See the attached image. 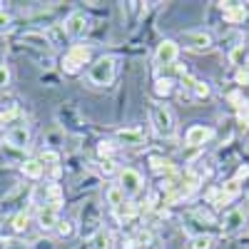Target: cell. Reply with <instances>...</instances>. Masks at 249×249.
<instances>
[{"label":"cell","instance_id":"obj_1","mask_svg":"<svg viewBox=\"0 0 249 249\" xmlns=\"http://www.w3.org/2000/svg\"><path fill=\"white\" fill-rule=\"evenodd\" d=\"M115 75H117V60H115L112 55L97 57L92 65H90V70H88V80H90V85H95V88H107V85H112Z\"/></svg>","mask_w":249,"mask_h":249},{"label":"cell","instance_id":"obj_2","mask_svg":"<svg viewBox=\"0 0 249 249\" xmlns=\"http://www.w3.org/2000/svg\"><path fill=\"white\" fill-rule=\"evenodd\" d=\"M150 122H152V130L160 135V137H175L177 132V124H175V115L167 105L162 102H152L150 105Z\"/></svg>","mask_w":249,"mask_h":249},{"label":"cell","instance_id":"obj_3","mask_svg":"<svg viewBox=\"0 0 249 249\" xmlns=\"http://www.w3.org/2000/svg\"><path fill=\"white\" fill-rule=\"evenodd\" d=\"M100 230H102V210L95 199H88L80 207V234L90 239Z\"/></svg>","mask_w":249,"mask_h":249},{"label":"cell","instance_id":"obj_4","mask_svg":"<svg viewBox=\"0 0 249 249\" xmlns=\"http://www.w3.org/2000/svg\"><path fill=\"white\" fill-rule=\"evenodd\" d=\"M33 195V190H30V184H15L13 190L0 199V214H10V212H15V210H20L25 202H28V197ZM23 212V210H20Z\"/></svg>","mask_w":249,"mask_h":249},{"label":"cell","instance_id":"obj_5","mask_svg":"<svg viewBox=\"0 0 249 249\" xmlns=\"http://www.w3.org/2000/svg\"><path fill=\"white\" fill-rule=\"evenodd\" d=\"M120 190H122L124 199L137 197V195L144 190V179H142V175H140L135 167H124V170H120Z\"/></svg>","mask_w":249,"mask_h":249},{"label":"cell","instance_id":"obj_6","mask_svg":"<svg viewBox=\"0 0 249 249\" xmlns=\"http://www.w3.org/2000/svg\"><path fill=\"white\" fill-rule=\"evenodd\" d=\"M239 195H242V184L237 179H230V182H224L219 190H212L210 192V202L217 207V210H224V207L232 204Z\"/></svg>","mask_w":249,"mask_h":249},{"label":"cell","instance_id":"obj_7","mask_svg":"<svg viewBox=\"0 0 249 249\" xmlns=\"http://www.w3.org/2000/svg\"><path fill=\"white\" fill-rule=\"evenodd\" d=\"M90 60V48L88 45H72L65 57H62V70H65L68 75H75L80 72V68L85 65V62Z\"/></svg>","mask_w":249,"mask_h":249},{"label":"cell","instance_id":"obj_8","mask_svg":"<svg viewBox=\"0 0 249 249\" xmlns=\"http://www.w3.org/2000/svg\"><path fill=\"white\" fill-rule=\"evenodd\" d=\"M182 43H184V48H190L195 53H207L214 48V37L204 30H187V33H182Z\"/></svg>","mask_w":249,"mask_h":249},{"label":"cell","instance_id":"obj_9","mask_svg":"<svg viewBox=\"0 0 249 249\" xmlns=\"http://www.w3.org/2000/svg\"><path fill=\"white\" fill-rule=\"evenodd\" d=\"M219 227H222V232L230 234V237L244 232V227H247V210H244V207H234V210H230L224 214Z\"/></svg>","mask_w":249,"mask_h":249},{"label":"cell","instance_id":"obj_10","mask_svg":"<svg viewBox=\"0 0 249 249\" xmlns=\"http://www.w3.org/2000/svg\"><path fill=\"white\" fill-rule=\"evenodd\" d=\"M177 55H179V45L175 40H162L157 45V53H155V65L157 68H172L177 62Z\"/></svg>","mask_w":249,"mask_h":249},{"label":"cell","instance_id":"obj_11","mask_svg":"<svg viewBox=\"0 0 249 249\" xmlns=\"http://www.w3.org/2000/svg\"><path fill=\"white\" fill-rule=\"evenodd\" d=\"M212 137H214V130L207 127V124H192V127L184 132V142H187V147H192V150H199L202 144L210 142Z\"/></svg>","mask_w":249,"mask_h":249},{"label":"cell","instance_id":"obj_12","mask_svg":"<svg viewBox=\"0 0 249 249\" xmlns=\"http://www.w3.org/2000/svg\"><path fill=\"white\" fill-rule=\"evenodd\" d=\"M88 18L85 15H82V13H70L68 18H65V23H62V30H65V35L68 37H82V35H85L88 33Z\"/></svg>","mask_w":249,"mask_h":249},{"label":"cell","instance_id":"obj_13","mask_svg":"<svg viewBox=\"0 0 249 249\" xmlns=\"http://www.w3.org/2000/svg\"><path fill=\"white\" fill-rule=\"evenodd\" d=\"M115 142L124 144V147H142V144H147V135L140 127H127V130H117Z\"/></svg>","mask_w":249,"mask_h":249},{"label":"cell","instance_id":"obj_14","mask_svg":"<svg viewBox=\"0 0 249 249\" xmlns=\"http://www.w3.org/2000/svg\"><path fill=\"white\" fill-rule=\"evenodd\" d=\"M3 142H8L10 147L23 152V150H28V144H30V132H28L25 124H15V127H8L5 130V140Z\"/></svg>","mask_w":249,"mask_h":249},{"label":"cell","instance_id":"obj_15","mask_svg":"<svg viewBox=\"0 0 249 249\" xmlns=\"http://www.w3.org/2000/svg\"><path fill=\"white\" fill-rule=\"evenodd\" d=\"M222 18L230 25H239L247 20V8L242 3H222Z\"/></svg>","mask_w":249,"mask_h":249},{"label":"cell","instance_id":"obj_16","mask_svg":"<svg viewBox=\"0 0 249 249\" xmlns=\"http://www.w3.org/2000/svg\"><path fill=\"white\" fill-rule=\"evenodd\" d=\"M57 210H55V207H48V204H43V207H40V210H37V224H40V230H55V227H57Z\"/></svg>","mask_w":249,"mask_h":249},{"label":"cell","instance_id":"obj_17","mask_svg":"<svg viewBox=\"0 0 249 249\" xmlns=\"http://www.w3.org/2000/svg\"><path fill=\"white\" fill-rule=\"evenodd\" d=\"M88 247H90V249H115V234L102 227L100 232H95V234L90 237Z\"/></svg>","mask_w":249,"mask_h":249},{"label":"cell","instance_id":"obj_18","mask_svg":"<svg viewBox=\"0 0 249 249\" xmlns=\"http://www.w3.org/2000/svg\"><path fill=\"white\" fill-rule=\"evenodd\" d=\"M20 43L30 45V48H35V50H50V48H53V40H50L45 33H25L23 37H20Z\"/></svg>","mask_w":249,"mask_h":249},{"label":"cell","instance_id":"obj_19","mask_svg":"<svg viewBox=\"0 0 249 249\" xmlns=\"http://www.w3.org/2000/svg\"><path fill=\"white\" fill-rule=\"evenodd\" d=\"M140 214V207H137V202H132V199H124L117 210H115V217L120 219V222H130V219H135Z\"/></svg>","mask_w":249,"mask_h":249},{"label":"cell","instance_id":"obj_20","mask_svg":"<svg viewBox=\"0 0 249 249\" xmlns=\"http://www.w3.org/2000/svg\"><path fill=\"white\" fill-rule=\"evenodd\" d=\"M20 170H23V175L28 179H40V177H43V172H45V167L37 160H25L23 164H20Z\"/></svg>","mask_w":249,"mask_h":249},{"label":"cell","instance_id":"obj_21","mask_svg":"<svg viewBox=\"0 0 249 249\" xmlns=\"http://www.w3.org/2000/svg\"><path fill=\"white\" fill-rule=\"evenodd\" d=\"M182 77H184V82H187V88H190V90L195 92V97H197V100H207V97H210V88H207L204 82H199V80L190 77L187 72H184Z\"/></svg>","mask_w":249,"mask_h":249},{"label":"cell","instance_id":"obj_22","mask_svg":"<svg viewBox=\"0 0 249 249\" xmlns=\"http://www.w3.org/2000/svg\"><path fill=\"white\" fill-rule=\"evenodd\" d=\"M122 202H124V195H122V190H120V184H110L107 192H105V204H110V210L115 212Z\"/></svg>","mask_w":249,"mask_h":249},{"label":"cell","instance_id":"obj_23","mask_svg":"<svg viewBox=\"0 0 249 249\" xmlns=\"http://www.w3.org/2000/svg\"><path fill=\"white\" fill-rule=\"evenodd\" d=\"M214 247V237L212 234H192L190 237V244H187V249H212Z\"/></svg>","mask_w":249,"mask_h":249},{"label":"cell","instance_id":"obj_24","mask_svg":"<svg viewBox=\"0 0 249 249\" xmlns=\"http://www.w3.org/2000/svg\"><path fill=\"white\" fill-rule=\"evenodd\" d=\"M150 164H152V172L157 175H172V162L164 160V157H150Z\"/></svg>","mask_w":249,"mask_h":249},{"label":"cell","instance_id":"obj_25","mask_svg":"<svg viewBox=\"0 0 249 249\" xmlns=\"http://www.w3.org/2000/svg\"><path fill=\"white\" fill-rule=\"evenodd\" d=\"M20 117V110L18 107H8V110H3V112H0V127H5V124H8V127H15V120Z\"/></svg>","mask_w":249,"mask_h":249},{"label":"cell","instance_id":"obj_26","mask_svg":"<svg viewBox=\"0 0 249 249\" xmlns=\"http://www.w3.org/2000/svg\"><path fill=\"white\" fill-rule=\"evenodd\" d=\"M37 162L43 164V167H45V164H50V167L55 170V167H60V155L55 150H43V152H40V157H37Z\"/></svg>","mask_w":249,"mask_h":249},{"label":"cell","instance_id":"obj_27","mask_svg":"<svg viewBox=\"0 0 249 249\" xmlns=\"http://www.w3.org/2000/svg\"><path fill=\"white\" fill-rule=\"evenodd\" d=\"M172 90H175V82H172L170 77H160V80L155 82V92H157L160 97H167V95H172Z\"/></svg>","mask_w":249,"mask_h":249},{"label":"cell","instance_id":"obj_28","mask_svg":"<svg viewBox=\"0 0 249 249\" xmlns=\"http://www.w3.org/2000/svg\"><path fill=\"white\" fill-rule=\"evenodd\" d=\"M28 224H30V214L23 210V212H18L15 217H13V230L18 232V234H23L25 230H28Z\"/></svg>","mask_w":249,"mask_h":249},{"label":"cell","instance_id":"obj_29","mask_svg":"<svg viewBox=\"0 0 249 249\" xmlns=\"http://www.w3.org/2000/svg\"><path fill=\"white\" fill-rule=\"evenodd\" d=\"M117 150V142H110V140H102L97 144V155L100 160H112V152Z\"/></svg>","mask_w":249,"mask_h":249},{"label":"cell","instance_id":"obj_30","mask_svg":"<svg viewBox=\"0 0 249 249\" xmlns=\"http://www.w3.org/2000/svg\"><path fill=\"white\" fill-rule=\"evenodd\" d=\"M132 242H135V247H152L155 237H152V232H147V230H142V232H137V237H135Z\"/></svg>","mask_w":249,"mask_h":249},{"label":"cell","instance_id":"obj_31","mask_svg":"<svg viewBox=\"0 0 249 249\" xmlns=\"http://www.w3.org/2000/svg\"><path fill=\"white\" fill-rule=\"evenodd\" d=\"M100 170H102V175H105V177H112V175L120 172L115 160H100Z\"/></svg>","mask_w":249,"mask_h":249},{"label":"cell","instance_id":"obj_32","mask_svg":"<svg viewBox=\"0 0 249 249\" xmlns=\"http://www.w3.org/2000/svg\"><path fill=\"white\" fill-rule=\"evenodd\" d=\"M239 122L244 124V127H249V102H239Z\"/></svg>","mask_w":249,"mask_h":249},{"label":"cell","instance_id":"obj_33","mask_svg":"<svg viewBox=\"0 0 249 249\" xmlns=\"http://www.w3.org/2000/svg\"><path fill=\"white\" fill-rule=\"evenodd\" d=\"M55 230H57L60 237H70V234H72V224H70V222H57Z\"/></svg>","mask_w":249,"mask_h":249},{"label":"cell","instance_id":"obj_34","mask_svg":"<svg viewBox=\"0 0 249 249\" xmlns=\"http://www.w3.org/2000/svg\"><path fill=\"white\" fill-rule=\"evenodd\" d=\"M33 249H55V242L53 239H35Z\"/></svg>","mask_w":249,"mask_h":249},{"label":"cell","instance_id":"obj_35","mask_svg":"<svg viewBox=\"0 0 249 249\" xmlns=\"http://www.w3.org/2000/svg\"><path fill=\"white\" fill-rule=\"evenodd\" d=\"M8 80H10V72L5 65H0V88H5L8 85Z\"/></svg>","mask_w":249,"mask_h":249},{"label":"cell","instance_id":"obj_36","mask_svg":"<svg viewBox=\"0 0 249 249\" xmlns=\"http://www.w3.org/2000/svg\"><path fill=\"white\" fill-rule=\"evenodd\" d=\"M237 82L239 85H249V70H239L237 72Z\"/></svg>","mask_w":249,"mask_h":249},{"label":"cell","instance_id":"obj_37","mask_svg":"<svg viewBox=\"0 0 249 249\" xmlns=\"http://www.w3.org/2000/svg\"><path fill=\"white\" fill-rule=\"evenodd\" d=\"M3 244H5V247H8V249H28V247H25V244H20V242H15V239H5V242H3Z\"/></svg>","mask_w":249,"mask_h":249},{"label":"cell","instance_id":"obj_38","mask_svg":"<svg viewBox=\"0 0 249 249\" xmlns=\"http://www.w3.org/2000/svg\"><path fill=\"white\" fill-rule=\"evenodd\" d=\"M244 177H249V167H247V164H244V167H239V170H237V177H234V179L239 182V179H244Z\"/></svg>","mask_w":249,"mask_h":249},{"label":"cell","instance_id":"obj_39","mask_svg":"<svg viewBox=\"0 0 249 249\" xmlns=\"http://www.w3.org/2000/svg\"><path fill=\"white\" fill-rule=\"evenodd\" d=\"M8 23H10V18H8L3 10H0V28H3V25H8Z\"/></svg>","mask_w":249,"mask_h":249},{"label":"cell","instance_id":"obj_40","mask_svg":"<svg viewBox=\"0 0 249 249\" xmlns=\"http://www.w3.org/2000/svg\"><path fill=\"white\" fill-rule=\"evenodd\" d=\"M247 65H249V57H247Z\"/></svg>","mask_w":249,"mask_h":249}]
</instances>
